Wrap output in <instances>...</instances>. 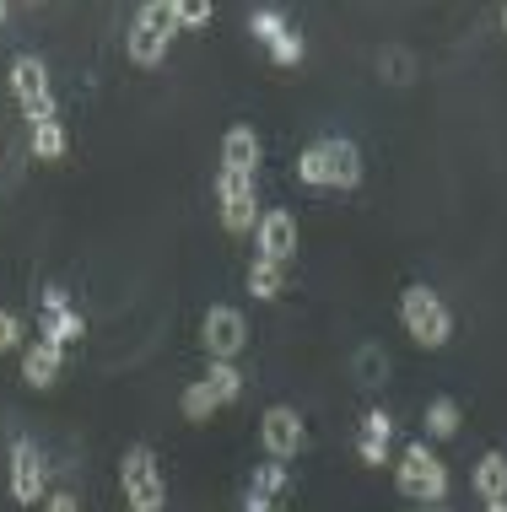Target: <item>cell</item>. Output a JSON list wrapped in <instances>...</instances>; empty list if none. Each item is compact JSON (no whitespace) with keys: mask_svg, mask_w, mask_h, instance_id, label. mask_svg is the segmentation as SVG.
I'll use <instances>...</instances> for the list:
<instances>
[{"mask_svg":"<svg viewBox=\"0 0 507 512\" xmlns=\"http://www.w3.org/2000/svg\"><path fill=\"white\" fill-rule=\"evenodd\" d=\"M297 178H303L308 189H356L362 184V151H356L346 135L313 141L303 157H297Z\"/></svg>","mask_w":507,"mask_h":512,"instance_id":"1","label":"cell"},{"mask_svg":"<svg viewBox=\"0 0 507 512\" xmlns=\"http://www.w3.org/2000/svg\"><path fill=\"white\" fill-rule=\"evenodd\" d=\"M178 27H184V22H178V0H146V6L135 11L130 33H125V54H130V65L152 71L162 54H168V44H173Z\"/></svg>","mask_w":507,"mask_h":512,"instance_id":"2","label":"cell"},{"mask_svg":"<svg viewBox=\"0 0 507 512\" xmlns=\"http://www.w3.org/2000/svg\"><path fill=\"white\" fill-rule=\"evenodd\" d=\"M119 486H125V507L130 512H168V486H162L157 453L146 442H130L119 459Z\"/></svg>","mask_w":507,"mask_h":512,"instance_id":"3","label":"cell"},{"mask_svg":"<svg viewBox=\"0 0 507 512\" xmlns=\"http://www.w3.org/2000/svg\"><path fill=\"white\" fill-rule=\"evenodd\" d=\"M400 318H405L410 340L427 345V351H443V345L454 340V313H448V302L437 292H427V286H405Z\"/></svg>","mask_w":507,"mask_h":512,"instance_id":"4","label":"cell"},{"mask_svg":"<svg viewBox=\"0 0 507 512\" xmlns=\"http://www.w3.org/2000/svg\"><path fill=\"white\" fill-rule=\"evenodd\" d=\"M394 486H400L410 502L437 507L448 496V464L437 459L427 442H410V448L400 453V464H394Z\"/></svg>","mask_w":507,"mask_h":512,"instance_id":"5","label":"cell"},{"mask_svg":"<svg viewBox=\"0 0 507 512\" xmlns=\"http://www.w3.org/2000/svg\"><path fill=\"white\" fill-rule=\"evenodd\" d=\"M11 92H17L22 114L33 119V124L54 119V92H49V71H44V60H38V54H17V60H11Z\"/></svg>","mask_w":507,"mask_h":512,"instance_id":"6","label":"cell"},{"mask_svg":"<svg viewBox=\"0 0 507 512\" xmlns=\"http://www.w3.org/2000/svg\"><path fill=\"white\" fill-rule=\"evenodd\" d=\"M216 195H222V227L227 232H249L259 227V195H254V173H216Z\"/></svg>","mask_w":507,"mask_h":512,"instance_id":"7","label":"cell"},{"mask_svg":"<svg viewBox=\"0 0 507 512\" xmlns=\"http://www.w3.org/2000/svg\"><path fill=\"white\" fill-rule=\"evenodd\" d=\"M200 340H205V351H211V362H238L243 345H249V324H243L238 308L216 302V308L205 313V324H200Z\"/></svg>","mask_w":507,"mask_h":512,"instance_id":"8","label":"cell"},{"mask_svg":"<svg viewBox=\"0 0 507 512\" xmlns=\"http://www.w3.org/2000/svg\"><path fill=\"white\" fill-rule=\"evenodd\" d=\"M259 442H265V453H270L276 464L297 459V453H303V442H308L303 415H297L292 405H270L265 415H259Z\"/></svg>","mask_w":507,"mask_h":512,"instance_id":"9","label":"cell"},{"mask_svg":"<svg viewBox=\"0 0 507 512\" xmlns=\"http://www.w3.org/2000/svg\"><path fill=\"white\" fill-rule=\"evenodd\" d=\"M11 496H17L22 507H44V453H38V442L27 437H11Z\"/></svg>","mask_w":507,"mask_h":512,"instance_id":"10","label":"cell"},{"mask_svg":"<svg viewBox=\"0 0 507 512\" xmlns=\"http://www.w3.org/2000/svg\"><path fill=\"white\" fill-rule=\"evenodd\" d=\"M81 335H87V324H81V313L71 308L65 286H49V292H44V335H38V340L71 351V345H81Z\"/></svg>","mask_w":507,"mask_h":512,"instance_id":"11","label":"cell"},{"mask_svg":"<svg viewBox=\"0 0 507 512\" xmlns=\"http://www.w3.org/2000/svg\"><path fill=\"white\" fill-rule=\"evenodd\" d=\"M259 259H276V265H292L297 259V216L292 211L259 216Z\"/></svg>","mask_w":507,"mask_h":512,"instance_id":"12","label":"cell"},{"mask_svg":"<svg viewBox=\"0 0 507 512\" xmlns=\"http://www.w3.org/2000/svg\"><path fill=\"white\" fill-rule=\"evenodd\" d=\"M60 362H65L60 345L33 340V345L22 351V383H27V389H54V378H60Z\"/></svg>","mask_w":507,"mask_h":512,"instance_id":"13","label":"cell"},{"mask_svg":"<svg viewBox=\"0 0 507 512\" xmlns=\"http://www.w3.org/2000/svg\"><path fill=\"white\" fill-rule=\"evenodd\" d=\"M389 437H394V421L383 410H367L362 415V437H356V459H362L367 469L389 464Z\"/></svg>","mask_w":507,"mask_h":512,"instance_id":"14","label":"cell"},{"mask_svg":"<svg viewBox=\"0 0 507 512\" xmlns=\"http://www.w3.org/2000/svg\"><path fill=\"white\" fill-rule=\"evenodd\" d=\"M222 168L259 178V135L249 130V124H232V130L222 135Z\"/></svg>","mask_w":507,"mask_h":512,"instance_id":"15","label":"cell"},{"mask_svg":"<svg viewBox=\"0 0 507 512\" xmlns=\"http://www.w3.org/2000/svg\"><path fill=\"white\" fill-rule=\"evenodd\" d=\"M281 491H286V464L270 459V464L254 475L249 496H243V512H276V496H281Z\"/></svg>","mask_w":507,"mask_h":512,"instance_id":"16","label":"cell"},{"mask_svg":"<svg viewBox=\"0 0 507 512\" xmlns=\"http://www.w3.org/2000/svg\"><path fill=\"white\" fill-rule=\"evenodd\" d=\"M470 486H475L481 502H507V453H481Z\"/></svg>","mask_w":507,"mask_h":512,"instance_id":"17","label":"cell"},{"mask_svg":"<svg viewBox=\"0 0 507 512\" xmlns=\"http://www.w3.org/2000/svg\"><path fill=\"white\" fill-rule=\"evenodd\" d=\"M281 286H286V265L254 254V265H249V292H254L259 302H270V297H281Z\"/></svg>","mask_w":507,"mask_h":512,"instance_id":"18","label":"cell"},{"mask_svg":"<svg viewBox=\"0 0 507 512\" xmlns=\"http://www.w3.org/2000/svg\"><path fill=\"white\" fill-rule=\"evenodd\" d=\"M178 410H184V421H211V415L222 410V399H216V394H211V383L200 378V383H189V389H184Z\"/></svg>","mask_w":507,"mask_h":512,"instance_id":"19","label":"cell"},{"mask_svg":"<svg viewBox=\"0 0 507 512\" xmlns=\"http://www.w3.org/2000/svg\"><path fill=\"white\" fill-rule=\"evenodd\" d=\"M33 157H38V162H60V157H65V124H60V119L33 124Z\"/></svg>","mask_w":507,"mask_h":512,"instance_id":"20","label":"cell"},{"mask_svg":"<svg viewBox=\"0 0 507 512\" xmlns=\"http://www.w3.org/2000/svg\"><path fill=\"white\" fill-rule=\"evenodd\" d=\"M459 421H464V410H459V399H432V405H427V432L432 437H454L459 432Z\"/></svg>","mask_w":507,"mask_h":512,"instance_id":"21","label":"cell"},{"mask_svg":"<svg viewBox=\"0 0 507 512\" xmlns=\"http://www.w3.org/2000/svg\"><path fill=\"white\" fill-rule=\"evenodd\" d=\"M205 383H211V394L222 399V405H232V399L243 394V372L232 362H211V367H205Z\"/></svg>","mask_w":507,"mask_h":512,"instance_id":"22","label":"cell"},{"mask_svg":"<svg viewBox=\"0 0 507 512\" xmlns=\"http://www.w3.org/2000/svg\"><path fill=\"white\" fill-rule=\"evenodd\" d=\"M249 33H254V38H259V44H265V49H270V44H276V38H281V33H292V27H286V17H281V11H276V6H259V11H254V17H249Z\"/></svg>","mask_w":507,"mask_h":512,"instance_id":"23","label":"cell"},{"mask_svg":"<svg viewBox=\"0 0 507 512\" xmlns=\"http://www.w3.org/2000/svg\"><path fill=\"white\" fill-rule=\"evenodd\" d=\"M303 54H308L303 33H281L276 44H270V60H276V65H303Z\"/></svg>","mask_w":507,"mask_h":512,"instance_id":"24","label":"cell"},{"mask_svg":"<svg viewBox=\"0 0 507 512\" xmlns=\"http://www.w3.org/2000/svg\"><path fill=\"white\" fill-rule=\"evenodd\" d=\"M17 345H22V318L0 308V351H17Z\"/></svg>","mask_w":507,"mask_h":512,"instance_id":"25","label":"cell"},{"mask_svg":"<svg viewBox=\"0 0 507 512\" xmlns=\"http://www.w3.org/2000/svg\"><path fill=\"white\" fill-rule=\"evenodd\" d=\"M178 22H184V27L211 22V6H205V0H178Z\"/></svg>","mask_w":507,"mask_h":512,"instance_id":"26","label":"cell"},{"mask_svg":"<svg viewBox=\"0 0 507 512\" xmlns=\"http://www.w3.org/2000/svg\"><path fill=\"white\" fill-rule=\"evenodd\" d=\"M44 512H81V502H76L71 491H49L44 496Z\"/></svg>","mask_w":507,"mask_h":512,"instance_id":"27","label":"cell"},{"mask_svg":"<svg viewBox=\"0 0 507 512\" xmlns=\"http://www.w3.org/2000/svg\"><path fill=\"white\" fill-rule=\"evenodd\" d=\"M6 17H11V6H6V0H0V27H6Z\"/></svg>","mask_w":507,"mask_h":512,"instance_id":"28","label":"cell"},{"mask_svg":"<svg viewBox=\"0 0 507 512\" xmlns=\"http://www.w3.org/2000/svg\"><path fill=\"white\" fill-rule=\"evenodd\" d=\"M486 512H507V502H486Z\"/></svg>","mask_w":507,"mask_h":512,"instance_id":"29","label":"cell"},{"mask_svg":"<svg viewBox=\"0 0 507 512\" xmlns=\"http://www.w3.org/2000/svg\"><path fill=\"white\" fill-rule=\"evenodd\" d=\"M502 27H507V6H502Z\"/></svg>","mask_w":507,"mask_h":512,"instance_id":"30","label":"cell"},{"mask_svg":"<svg viewBox=\"0 0 507 512\" xmlns=\"http://www.w3.org/2000/svg\"><path fill=\"white\" fill-rule=\"evenodd\" d=\"M432 512H443V507H432Z\"/></svg>","mask_w":507,"mask_h":512,"instance_id":"31","label":"cell"}]
</instances>
